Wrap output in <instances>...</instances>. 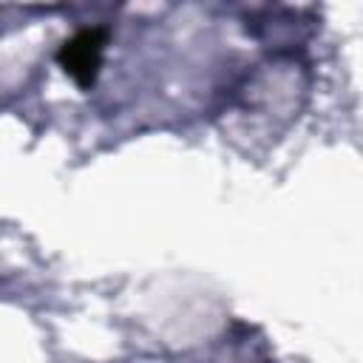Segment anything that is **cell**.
<instances>
[{
    "label": "cell",
    "mask_w": 363,
    "mask_h": 363,
    "mask_svg": "<svg viewBox=\"0 0 363 363\" xmlns=\"http://www.w3.org/2000/svg\"><path fill=\"white\" fill-rule=\"evenodd\" d=\"M99 37L96 34H91V31H85V34H79L77 40H71L68 43V51H65V71H71V74H79V71H85V79L96 71V62H99Z\"/></svg>",
    "instance_id": "1"
}]
</instances>
